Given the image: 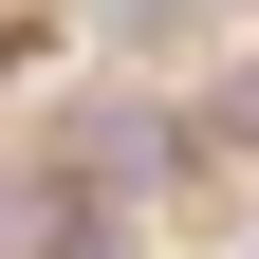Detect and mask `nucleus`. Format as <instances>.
<instances>
[{
    "label": "nucleus",
    "mask_w": 259,
    "mask_h": 259,
    "mask_svg": "<svg viewBox=\"0 0 259 259\" xmlns=\"http://www.w3.org/2000/svg\"><path fill=\"white\" fill-rule=\"evenodd\" d=\"M74 167H111V185H148V167H167V130H148V111H74Z\"/></svg>",
    "instance_id": "1"
},
{
    "label": "nucleus",
    "mask_w": 259,
    "mask_h": 259,
    "mask_svg": "<svg viewBox=\"0 0 259 259\" xmlns=\"http://www.w3.org/2000/svg\"><path fill=\"white\" fill-rule=\"evenodd\" d=\"M222 148H259V74H241V93H222Z\"/></svg>",
    "instance_id": "3"
},
{
    "label": "nucleus",
    "mask_w": 259,
    "mask_h": 259,
    "mask_svg": "<svg viewBox=\"0 0 259 259\" xmlns=\"http://www.w3.org/2000/svg\"><path fill=\"white\" fill-rule=\"evenodd\" d=\"M222 0H111V37H204Z\"/></svg>",
    "instance_id": "2"
}]
</instances>
